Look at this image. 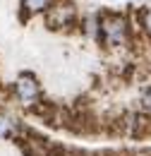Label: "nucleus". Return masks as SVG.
Here are the masks:
<instances>
[{
    "mask_svg": "<svg viewBox=\"0 0 151 156\" xmlns=\"http://www.w3.org/2000/svg\"><path fill=\"white\" fill-rule=\"evenodd\" d=\"M137 22H139L142 34L151 39V5H144L142 10H137Z\"/></svg>",
    "mask_w": 151,
    "mask_h": 156,
    "instance_id": "nucleus-6",
    "label": "nucleus"
},
{
    "mask_svg": "<svg viewBox=\"0 0 151 156\" xmlns=\"http://www.w3.org/2000/svg\"><path fill=\"white\" fill-rule=\"evenodd\" d=\"M19 132L17 127V120L10 115V113H5V111H0V139H12V137Z\"/></svg>",
    "mask_w": 151,
    "mask_h": 156,
    "instance_id": "nucleus-5",
    "label": "nucleus"
},
{
    "mask_svg": "<svg viewBox=\"0 0 151 156\" xmlns=\"http://www.w3.org/2000/svg\"><path fill=\"white\" fill-rule=\"evenodd\" d=\"M139 108L146 118H151V87H144L139 91Z\"/></svg>",
    "mask_w": 151,
    "mask_h": 156,
    "instance_id": "nucleus-7",
    "label": "nucleus"
},
{
    "mask_svg": "<svg viewBox=\"0 0 151 156\" xmlns=\"http://www.w3.org/2000/svg\"><path fill=\"white\" fill-rule=\"evenodd\" d=\"M22 2V17L26 20V17H31V15H46L51 7H53V2L55 0H19Z\"/></svg>",
    "mask_w": 151,
    "mask_h": 156,
    "instance_id": "nucleus-4",
    "label": "nucleus"
},
{
    "mask_svg": "<svg viewBox=\"0 0 151 156\" xmlns=\"http://www.w3.org/2000/svg\"><path fill=\"white\" fill-rule=\"evenodd\" d=\"M46 22L51 29H67L77 24V7L67 0H55L53 7L46 12Z\"/></svg>",
    "mask_w": 151,
    "mask_h": 156,
    "instance_id": "nucleus-3",
    "label": "nucleus"
},
{
    "mask_svg": "<svg viewBox=\"0 0 151 156\" xmlns=\"http://www.w3.org/2000/svg\"><path fill=\"white\" fill-rule=\"evenodd\" d=\"M12 96L15 101H19L24 108H36L38 103H41V84H38V79L31 75V72H24V75H19L15 79V84H12Z\"/></svg>",
    "mask_w": 151,
    "mask_h": 156,
    "instance_id": "nucleus-2",
    "label": "nucleus"
},
{
    "mask_svg": "<svg viewBox=\"0 0 151 156\" xmlns=\"http://www.w3.org/2000/svg\"><path fill=\"white\" fill-rule=\"evenodd\" d=\"M98 41L106 46V48H125L132 34H130V22L125 15L120 12H103L98 15Z\"/></svg>",
    "mask_w": 151,
    "mask_h": 156,
    "instance_id": "nucleus-1",
    "label": "nucleus"
}]
</instances>
